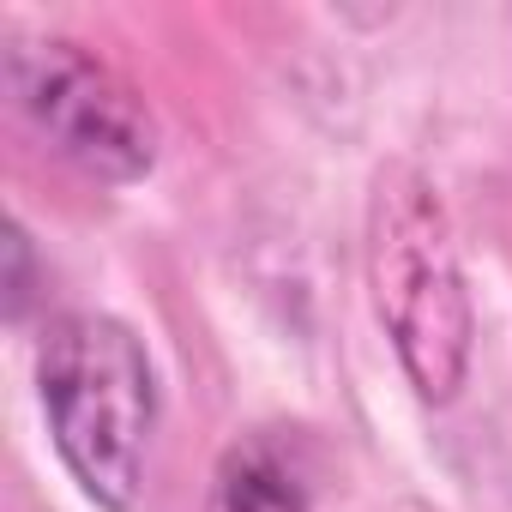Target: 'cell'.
<instances>
[{
    "instance_id": "277c9868",
    "label": "cell",
    "mask_w": 512,
    "mask_h": 512,
    "mask_svg": "<svg viewBox=\"0 0 512 512\" xmlns=\"http://www.w3.org/2000/svg\"><path fill=\"white\" fill-rule=\"evenodd\" d=\"M205 512H308V488H302V470L284 458V446L241 440L223 452Z\"/></svg>"
},
{
    "instance_id": "6da1fadb",
    "label": "cell",
    "mask_w": 512,
    "mask_h": 512,
    "mask_svg": "<svg viewBox=\"0 0 512 512\" xmlns=\"http://www.w3.org/2000/svg\"><path fill=\"white\" fill-rule=\"evenodd\" d=\"M368 296L410 392L446 410L476 356V314L458 266V241L434 181L416 163H380L368 187Z\"/></svg>"
},
{
    "instance_id": "3957f363",
    "label": "cell",
    "mask_w": 512,
    "mask_h": 512,
    "mask_svg": "<svg viewBox=\"0 0 512 512\" xmlns=\"http://www.w3.org/2000/svg\"><path fill=\"white\" fill-rule=\"evenodd\" d=\"M7 91L19 121L79 175L127 187L157 169V121L145 97L85 43H67V37L13 43Z\"/></svg>"
},
{
    "instance_id": "5b68a950",
    "label": "cell",
    "mask_w": 512,
    "mask_h": 512,
    "mask_svg": "<svg viewBox=\"0 0 512 512\" xmlns=\"http://www.w3.org/2000/svg\"><path fill=\"white\" fill-rule=\"evenodd\" d=\"M31 284H37V272H31V235L19 223H7V320H25V308L37 296Z\"/></svg>"
},
{
    "instance_id": "7a4b0ae2",
    "label": "cell",
    "mask_w": 512,
    "mask_h": 512,
    "mask_svg": "<svg viewBox=\"0 0 512 512\" xmlns=\"http://www.w3.org/2000/svg\"><path fill=\"white\" fill-rule=\"evenodd\" d=\"M37 398L67 476L103 506L133 512L157 428V368L115 314H61L37 344Z\"/></svg>"
}]
</instances>
